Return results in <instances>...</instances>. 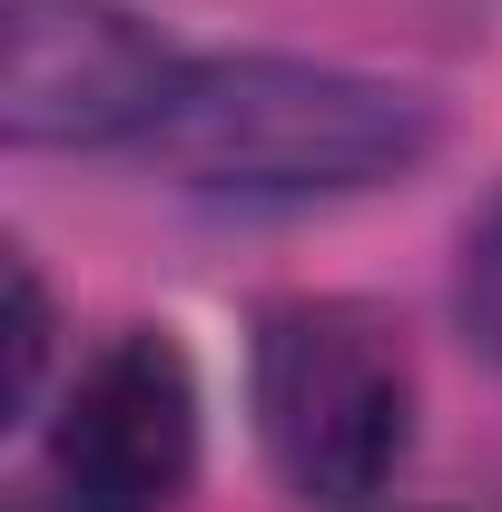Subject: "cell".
Instances as JSON below:
<instances>
[{"mask_svg":"<svg viewBox=\"0 0 502 512\" xmlns=\"http://www.w3.org/2000/svg\"><path fill=\"white\" fill-rule=\"evenodd\" d=\"M463 306H473V325H483V345L502 355V217L483 227V247H473V266H463Z\"/></svg>","mask_w":502,"mask_h":512,"instance_id":"cell-6","label":"cell"},{"mask_svg":"<svg viewBox=\"0 0 502 512\" xmlns=\"http://www.w3.org/2000/svg\"><path fill=\"white\" fill-rule=\"evenodd\" d=\"M40 355H50V306H40L30 256H10V414H30V394H40Z\"/></svg>","mask_w":502,"mask_h":512,"instance_id":"cell-5","label":"cell"},{"mask_svg":"<svg viewBox=\"0 0 502 512\" xmlns=\"http://www.w3.org/2000/svg\"><path fill=\"white\" fill-rule=\"evenodd\" d=\"M148 148L217 197H335L384 188L434 148V109L315 60H217L188 69Z\"/></svg>","mask_w":502,"mask_h":512,"instance_id":"cell-1","label":"cell"},{"mask_svg":"<svg viewBox=\"0 0 502 512\" xmlns=\"http://www.w3.org/2000/svg\"><path fill=\"white\" fill-rule=\"evenodd\" d=\"M256 434L276 483L315 512H355L414 444V375L384 316L345 296H296L256 325Z\"/></svg>","mask_w":502,"mask_h":512,"instance_id":"cell-2","label":"cell"},{"mask_svg":"<svg viewBox=\"0 0 502 512\" xmlns=\"http://www.w3.org/2000/svg\"><path fill=\"white\" fill-rule=\"evenodd\" d=\"M60 483L79 512H168L197 483V375L188 355L138 325L89 355L60 404Z\"/></svg>","mask_w":502,"mask_h":512,"instance_id":"cell-4","label":"cell"},{"mask_svg":"<svg viewBox=\"0 0 502 512\" xmlns=\"http://www.w3.org/2000/svg\"><path fill=\"white\" fill-rule=\"evenodd\" d=\"M188 69L119 0H10L0 20V128L20 148H109L168 119Z\"/></svg>","mask_w":502,"mask_h":512,"instance_id":"cell-3","label":"cell"}]
</instances>
